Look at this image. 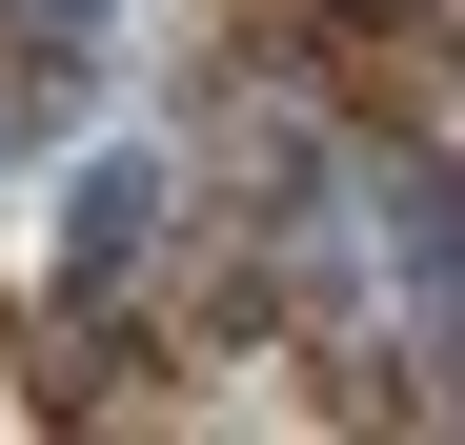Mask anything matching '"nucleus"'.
I'll return each instance as SVG.
<instances>
[{"instance_id": "obj_1", "label": "nucleus", "mask_w": 465, "mask_h": 445, "mask_svg": "<svg viewBox=\"0 0 465 445\" xmlns=\"http://www.w3.org/2000/svg\"><path fill=\"white\" fill-rule=\"evenodd\" d=\"M142 243H163V183H142V163H82V183H61V283H122Z\"/></svg>"}, {"instance_id": "obj_2", "label": "nucleus", "mask_w": 465, "mask_h": 445, "mask_svg": "<svg viewBox=\"0 0 465 445\" xmlns=\"http://www.w3.org/2000/svg\"><path fill=\"white\" fill-rule=\"evenodd\" d=\"M102 21H122V0H0V61H21V82H82Z\"/></svg>"}, {"instance_id": "obj_3", "label": "nucleus", "mask_w": 465, "mask_h": 445, "mask_svg": "<svg viewBox=\"0 0 465 445\" xmlns=\"http://www.w3.org/2000/svg\"><path fill=\"white\" fill-rule=\"evenodd\" d=\"M324 21H344V41H384V21H405V0H324Z\"/></svg>"}]
</instances>
